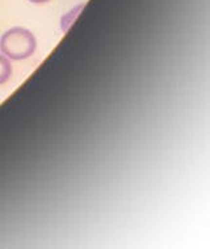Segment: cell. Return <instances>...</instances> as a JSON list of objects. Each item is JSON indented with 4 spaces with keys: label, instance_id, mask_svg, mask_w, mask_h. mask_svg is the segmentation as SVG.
Listing matches in <instances>:
<instances>
[{
    "label": "cell",
    "instance_id": "1",
    "mask_svg": "<svg viewBox=\"0 0 210 249\" xmlns=\"http://www.w3.org/2000/svg\"><path fill=\"white\" fill-rule=\"evenodd\" d=\"M37 39L30 30L15 26L0 38V52L8 59L22 60L35 54Z\"/></svg>",
    "mask_w": 210,
    "mask_h": 249
},
{
    "label": "cell",
    "instance_id": "2",
    "mask_svg": "<svg viewBox=\"0 0 210 249\" xmlns=\"http://www.w3.org/2000/svg\"><path fill=\"white\" fill-rule=\"evenodd\" d=\"M12 75V66L11 62L5 55L0 54V86L4 84L9 80V77Z\"/></svg>",
    "mask_w": 210,
    "mask_h": 249
},
{
    "label": "cell",
    "instance_id": "3",
    "mask_svg": "<svg viewBox=\"0 0 210 249\" xmlns=\"http://www.w3.org/2000/svg\"><path fill=\"white\" fill-rule=\"evenodd\" d=\"M83 7H84V4L77 5V7H75L74 9H71L64 18H62V30L66 32V30L69 29V25H71L73 20H75V18L79 15V12H80V9H82Z\"/></svg>",
    "mask_w": 210,
    "mask_h": 249
},
{
    "label": "cell",
    "instance_id": "4",
    "mask_svg": "<svg viewBox=\"0 0 210 249\" xmlns=\"http://www.w3.org/2000/svg\"><path fill=\"white\" fill-rule=\"evenodd\" d=\"M30 3H33V4H45L47 1H50V0H29Z\"/></svg>",
    "mask_w": 210,
    "mask_h": 249
}]
</instances>
